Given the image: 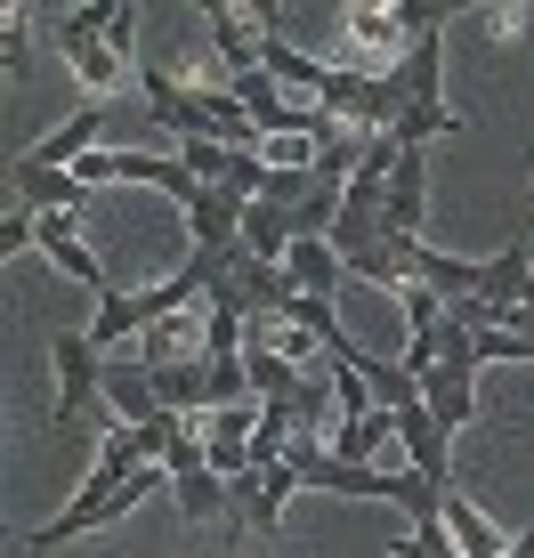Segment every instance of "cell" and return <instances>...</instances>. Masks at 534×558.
<instances>
[{
  "label": "cell",
  "mask_w": 534,
  "mask_h": 558,
  "mask_svg": "<svg viewBox=\"0 0 534 558\" xmlns=\"http://www.w3.org/2000/svg\"><path fill=\"white\" fill-rule=\"evenodd\" d=\"M389 558H462V550H453L446 518H437V526H422V534H397V543H389Z\"/></svg>",
  "instance_id": "22"
},
{
  "label": "cell",
  "mask_w": 534,
  "mask_h": 558,
  "mask_svg": "<svg viewBox=\"0 0 534 558\" xmlns=\"http://www.w3.org/2000/svg\"><path fill=\"white\" fill-rule=\"evenodd\" d=\"M526 283H534V252H526V243H510V252H494V259H486V300L502 307V324L519 316Z\"/></svg>",
  "instance_id": "17"
},
{
  "label": "cell",
  "mask_w": 534,
  "mask_h": 558,
  "mask_svg": "<svg viewBox=\"0 0 534 558\" xmlns=\"http://www.w3.org/2000/svg\"><path fill=\"white\" fill-rule=\"evenodd\" d=\"M526 203H534V179H526Z\"/></svg>",
  "instance_id": "26"
},
{
  "label": "cell",
  "mask_w": 534,
  "mask_h": 558,
  "mask_svg": "<svg viewBox=\"0 0 534 558\" xmlns=\"http://www.w3.org/2000/svg\"><path fill=\"white\" fill-rule=\"evenodd\" d=\"M510 558H534V526H519V534H510Z\"/></svg>",
  "instance_id": "24"
},
{
  "label": "cell",
  "mask_w": 534,
  "mask_h": 558,
  "mask_svg": "<svg viewBox=\"0 0 534 558\" xmlns=\"http://www.w3.org/2000/svg\"><path fill=\"white\" fill-rule=\"evenodd\" d=\"M292 243H300L292 210H276V203H252V210H243V252H252V259L283 267V259H292Z\"/></svg>",
  "instance_id": "16"
},
{
  "label": "cell",
  "mask_w": 534,
  "mask_h": 558,
  "mask_svg": "<svg viewBox=\"0 0 534 558\" xmlns=\"http://www.w3.org/2000/svg\"><path fill=\"white\" fill-rule=\"evenodd\" d=\"M259 73L283 89V98H300V106H324V89H332V65H324V57H308V49H292L283 33H267Z\"/></svg>",
  "instance_id": "8"
},
{
  "label": "cell",
  "mask_w": 534,
  "mask_h": 558,
  "mask_svg": "<svg viewBox=\"0 0 534 558\" xmlns=\"http://www.w3.org/2000/svg\"><path fill=\"white\" fill-rule=\"evenodd\" d=\"M389 307H397V316H405V340H429L437 324H446V300H437L429 283H405V292H397Z\"/></svg>",
  "instance_id": "21"
},
{
  "label": "cell",
  "mask_w": 534,
  "mask_h": 558,
  "mask_svg": "<svg viewBox=\"0 0 534 558\" xmlns=\"http://www.w3.org/2000/svg\"><path fill=\"white\" fill-rule=\"evenodd\" d=\"M397 446H405V470H413V477H429L437 494H453V429H446L429 405L397 413Z\"/></svg>",
  "instance_id": "5"
},
{
  "label": "cell",
  "mask_w": 534,
  "mask_h": 558,
  "mask_svg": "<svg viewBox=\"0 0 534 558\" xmlns=\"http://www.w3.org/2000/svg\"><path fill=\"white\" fill-rule=\"evenodd\" d=\"M389 138H397V146H413V154H422L429 138H462V113H453L446 98H422V106H413V113H405V122H397V130H389Z\"/></svg>",
  "instance_id": "20"
},
{
  "label": "cell",
  "mask_w": 534,
  "mask_h": 558,
  "mask_svg": "<svg viewBox=\"0 0 534 558\" xmlns=\"http://www.w3.org/2000/svg\"><path fill=\"white\" fill-rule=\"evenodd\" d=\"M49 373H57V405H49L57 429H73L82 413H106V356L89 349V332H57Z\"/></svg>",
  "instance_id": "2"
},
{
  "label": "cell",
  "mask_w": 534,
  "mask_h": 558,
  "mask_svg": "<svg viewBox=\"0 0 534 558\" xmlns=\"http://www.w3.org/2000/svg\"><path fill=\"white\" fill-rule=\"evenodd\" d=\"M519 307H526V324H534V283H526V300H519Z\"/></svg>",
  "instance_id": "25"
},
{
  "label": "cell",
  "mask_w": 534,
  "mask_h": 558,
  "mask_svg": "<svg viewBox=\"0 0 534 558\" xmlns=\"http://www.w3.org/2000/svg\"><path fill=\"white\" fill-rule=\"evenodd\" d=\"M203 332H211V307H186V316H162L155 332H146L138 364H186V356H203Z\"/></svg>",
  "instance_id": "14"
},
{
  "label": "cell",
  "mask_w": 534,
  "mask_h": 558,
  "mask_svg": "<svg viewBox=\"0 0 534 558\" xmlns=\"http://www.w3.org/2000/svg\"><path fill=\"white\" fill-rule=\"evenodd\" d=\"M98 146H113L106 138V106H73L65 122H57L41 146H25V154H33V162H49V170H73L82 154H98Z\"/></svg>",
  "instance_id": "11"
},
{
  "label": "cell",
  "mask_w": 534,
  "mask_h": 558,
  "mask_svg": "<svg viewBox=\"0 0 534 558\" xmlns=\"http://www.w3.org/2000/svg\"><path fill=\"white\" fill-rule=\"evenodd\" d=\"M243 210L252 203H235L227 186H203V195L186 203V243H195V252H243Z\"/></svg>",
  "instance_id": "9"
},
{
  "label": "cell",
  "mask_w": 534,
  "mask_h": 558,
  "mask_svg": "<svg viewBox=\"0 0 534 558\" xmlns=\"http://www.w3.org/2000/svg\"><path fill=\"white\" fill-rule=\"evenodd\" d=\"M170 494H179V518H186V526H211V518H227V510H235V486H227V477H211V470L179 477Z\"/></svg>",
  "instance_id": "19"
},
{
  "label": "cell",
  "mask_w": 534,
  "mask_h": 558,
  "mask_svg": "<svg viewBox=\"0 0 534 558\" xmlns=\"http://www.w3.org/2000/svg\"><path fill=\"white\" fill-rule=\"evenodd\" d=\"M113 16H122V0H73L49 25V41L65 57V73L89 89V106H106L113 89H122V73H130V57L113 49Z\"/></svg>",
  "instance_id": "1"
},
{
  "label": "cell",
  "mask_w": 534,
  "mask_h": 558,
  "mask_svg": "<svg viewBox=\"0 0 534 558\" xmlns=\"http://www.w3.org/2000/svg\"><path fill=\"white\" fill-rule=\"evenodd\" d=\"M405 276L429 283L437 300H486V259H462V252H437V243H405Z\"/></svg>",
  "instance_id": "6"
},
{
  "label": "cell",
  "mask_w": 534,
  "mask_h": 558,
  "mask_svg": "<svg viewBox=\"0 0 534 558\" xmlns=\"http://www.w3.org/2000/svg\"><path fill=\"white\" fill-rule=\"evenodd\" d=\"M422 227H429V154L405 146V162H397V179H389V235L422 243Z\"/></svg>",
  "instance_id": "10"
},
{
  "label": "cell",
  "mask_w": 534,
  "mask_h": 558,
  "mask_svg": "<svg viewBox=\"0 0 534 558\" xmlns=\"http://www.w3.org/2000/svg\"><path fill=\"white\" fill-rule=\"evenodd\" d=\"M478 25H486V33H502V41H510V33H526V25H534V9H478Z\"/></svg>",
  "instance_id": "23"
},
{
  "label": "cell",
  "mask_w": 534,
  "mask_h": 558,
  "mask_svg": "<svg viewBox=\"0 0 534 558\" xmlns=\"http://www.w3.org/2000/svg\"><path fill=\"white\" fill-rule=\"evenodd\" d=\"M283 276H292V292H308V300H340V283H349V259H340L332 243H292Z\"/></svg>",
  "instance_id": "13"
},
{
  "label": "cell",
  "mask_w": 534,
  "mask_h": 558,
  "mask_svg": "<svg viewBox=\"0 0 534 558\" xmlns=\"http://www.w3.org/2000/svg\"><path fill=\"white\" fill-rule=\"evenodd\" d=\"M446 534H453V550H462V558H510L502 526H494L470 494H446Z\"/></svg>",
  "instance_id": "15"
},
{
  "label": "cell",
  "mask_w": 534,
  "mask_h": 558,
  "mask_svg": "<svg viewBox=\"0 0 534 558\" xmlns=\"http://www.w3.org/2000/svg\"><path fill=\"white\" fill-rule=\"evenodd\" d=\"M422 405L446 421L453 437H462V429H470V413H478V380H470V373H429V380H422Z\"/></svg>",
  "instance_id": "18"
},
{
  "label": "cell",
  "mask_w": 534,
  "mask_h": 558,
  "mask_svg": "<svg viewBox=\"0 0 534 558\" xmlns=\"http://www.w3.org/2000/svg\"><path fill=\"white\" fill-rule=\"evenodd\" d=\"M89 186L73 179V170H49V162H33V154H16L9 170H0V203H25V210H82Z\"/></svg>",
  "instance_id": "4"
},
{
  "label": "cell",
  "mask_w": 534,
  "mask_h": 558,
  "mask_svg": "<svg viewBox=\"0 0 534 558\" xmlns=\"http://www.w3.org/2000/svg\"><path fill=\"white\" fill-rule=\"evenodd\" d=\"M389 82L405 89V106H422V98H446V33H422L405 57L389 65Z\"/></svg>",
  "instance_id": "12"
},
{
  "label": "cell",
  "mask_w": 534,
  "mask_h": 558,
  "mask_svg": "<svg viewBox=\"0 0 534 558\" xmlns=\"http://www.w3.org/2000/svg\"><path fill=\"white\" fill-rule=\"evenodd\" d=\"M292 494H308V486L292 477V461H276V470H252V477H235V518H243L252 534H276Z\"/></svg>",
  "instance_id": "7"
},
{
  "label": "cell",
  "mask_w": 534,
  "mask_h": 558,
  "mask_svg": "<svg viewBox=\"0 0 534 558\" xmlns=\"http://www.w3.org/2000/svg\"><path fill=\"white\" fill-rule=\"evenodd\" d=\"M170 405L155 389V364L138 356H106V421H122V429H155Z\"/></svg>",
  "instance_id": "3"
}]
</instances>
